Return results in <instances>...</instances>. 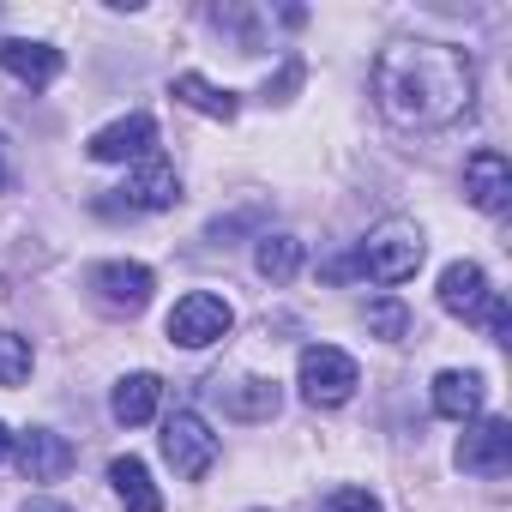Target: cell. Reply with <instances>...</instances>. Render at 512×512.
I'll return each mask as SVG.
<instances>
[{
	"label": "cell",
	"mask_w": 512,
	"mask_h": 512,
	"mask_svg": "<svg viewBox=\"0 0 512 512\" xmlns=\"http://www.w3.org/2000/svg\"><path fill=\"white\" fill-rule=\"evenodd\" d=\"M434 410H440L446 422H476V416H482V374L446 368V374L434 380Z\"/></svg>",
	"instance_id": "cell-16"
},
{
	"label": "cell",
	"mask_w": 512,
	"mask_h": 512,
	"mask_svg": "<svg viewBox=\"0 0 512 512\" xmlns=\"http://www.w3.org/2000/svg\"><path fill=\"white\" fill-rule=\"evenodd\" d=\"M320 512H380V500H374L368 488H350V482H344V488H332V494L320 500Z\"/></svg>",
	"instance_id": "cell-22"
},
{
	"label": "cell",
	"mask_w": 512,
	"mask_h": 512,
	"mask_svg": "<svg viewBox=\"0 0 512 512\" xmlns=\"http://www.w3.org/2000/svg\"><path fill=\"white\" fill-rule=\"evenodd\" d=\"M13 458H19L25 482H61V476L73 470V446H67L55 428H25V434L13 440Z\"/></svg>",
	"instance_id": "cell-11"
},
{
	"label": "cell",
	"mask_w": 512,
	"mask_h": 512,
	"mask_svg": "<svg viewBox=\"0 0 512 512\" xmlns=\"http://www.w3.org/2000/svg\"><path fill=\"white\" fill-rule=\"evenodd\" d=\"M0 67H7L19 85L43 91V85L61 73V49H49V43H25V37H7V43H0Z\"/></svg>",
	"instance_id": "cell-14"
},
{
	"label": "cell",
	"mask_w": 512,
	"mask_h": 512,
	"mask_svg": "<svg viewBox=\"0 0 512 512\" xmlns=\"http://www.w3.org/2000/svg\"><path fill=\"white\" fill-rule=\"evenodd\" d=\"M175 97H181L193 115H211V121H235V115H241V97L223 91V85H211V79H199V73H181V79H175Z\"/></svg>",
	"instance_id": "cell-19"
},
{
	"label": "cell",
	"mask_w": 512,
	"mask_h": 512,
	"mask_svg": "<svg viewBox=\"0 0 512 512\" xmlns=\"http://www.w3.org/2000/svg\"><path fill=\"white\" fill-rule=\"evenodd\" d=\"M482 320H488V338H494V344H506V332H512V314H506V302H500V296L488 302V314H482Z\"/></svg>",
	"instance_id": "cell-23"
},
{
	"label": "cell",
	"mask_w": 512,
	"mask_h": 512,
	"mask_svg": "<svg viewBox=\"0 0 512 512\" xmlns=\"http://www.w3.org/2000/svg\"><path fill=\"white\" fill-rule=\"evenodd\" d=\"M121 193H127V211H169L181 199V175H175V163H163L151 151V157H139V169L127 175Z\"/></svg>",
	"instance_id": "cell-12"
},
{
	"label": "cell",
	"mask_w": 512,
	"mask_h": 512,
	"mask_svg": "<svg viewBox=\"0 0 512 512\" xmlns=\"http://www.w3.org/2000/svg\"><path fill=\"white\" fill-rule=\"evenodd\" d=\"M488 302H494V290H488V272H482L476 260H452V266L440 272V308H446L452 320H482Z\"/></svg>",
	"instance_id": "cell-10"
},
{
	"label": "cell",
	"mask_w": 512,
	"mask_h": 512,
	"mask_svg": "<svg viewBox=\"0 0 512 512\" xmlns=\"http://www.w3.org/2000/svg\"><path fill=\"white\" fill-rule=\"evenodd\" d=\"M157 404H163V380H157V374H127V380H115L109 416H115L121 428H145V422L157 416Z\"/></svg>",
	"instance_id": "cell-15"
},
{
	"label": "cell",
	"mask_w": 512,
	"mask_h": 512,
	"mask_svg": "<svg viewBox=\"0 0 512 512\" xmlns=\"http://www.w3.org/2000/svg\"><path fill=\"white\" fill-rule=\"evenodd\" d=\"M229 326H235V308H229L223 296H211V290L181 296V302L169 308V320H163L169 344H181V350H205V344L229 338Z\"/></svg>",
	"instance_id": "cell-4"
},
{
	"label": "cell",
	"mask_w": 512,
	"mask_h": 512,
	"mask_svg": "<svg viewBox=\"0 0 512 512\" xmlns=\"http://www.w3.org/2000/svg\"><path fill=\"white\" fill-rule=\"evenodd\" d=\"M31 380V338L0 332V386H25Z\"/></svg>",
	"instance_id": "cell-21"
},
{
	"label": "cell",
	"mask_w": 512,
	"mask_h": 512,
	"mask_svg": "<svg viewBox=\"0 0 512 512\" xmlns=\"http://www.w3.org/2000/svg\"><path fill=\"white\" fill-rule=\"evenodd\" d=\"M422 253H428L422 229H416L410 217H386V223H374V229L362 235V247H356V272L374 278V284H410L416 266H422Z\"/></svg>",
	"instance_id": "cell-2"
},
{
	"label": "cell",
	"mask_w": 512,
	"mask_h": 512,
	"mask_svg": "<svg viewBox=\"0 0 512 512\" xmlns=\"http://www.w3.org/2000/svg\"><path fill=\"white\" fill-rule=\"evenodd\" d=\"M296 386H302V398H308L314 410H338V404L356 398L362 368H356V356H344L338 344H308L302 362H296Z\"/></svg>",
	"instance_id": "cell-3"
},
{
	"label": "cell",
	"mask_w": 512,
	"mask_h": 512,
	"mask_svg": "<svg viewBox=\"0 0 512 512\" xmlns=\"http://www.w3.org/2000/svg\"><path fill=\"white\" fill-rule=\"evenodd\" d=\"M464 199L476 211H488V217H500L512 205V163H506V151L482 145V151L464 157Z\"/></svg>",
	"instance_id": "cell-7"
},
{
	"label": "cell",
	"mask_w": 512,
	"mask_h": 512,
	"mask_svg": "<svg viewBox=\"0 0 512 512\" xmlns=\"http://www.w3.org/2000/svg\"><path fill=\"white\" fill-rule=\"evenodd\" d=\"M211 392H217L223 416H235V422H272L278 416V386L272 380H211Z\"/></svg>",
	"instance_id": "cell-13"
},
{
	"label": "cell",
	"mask_w": 512,
	"mask_h": 512,
	"mask_svg": "<svg viewBox=\"0 0 512 512\" xmlns=\"http://www.w3.org/2000/svg\"><path fill=\"white\" fill-rule=\"evenodd\" d=\"M253 272H260L266 284H290L302 272V241L284 235V229H266L260 241H253Z\"/></svg>",
	"instance_id": "cell-17"
},
{
	"label": "cell",
	"mask_w": 512,
	"mask_h": 512,
	"mask_svg": "<svg viewBox=\"0 0 512 512\" xmlns=\"http://www.w3.org/2000/svg\"><path fill=\"white\" fill-rule=\"evenodd\" d=\"M163 458H169V470H175V476L199 482V476L217 464V434L205 428V416L175 410V416L163 422Z\"/></svg>",
	"instance_id": "cell-6"
},
{
	"label": "cell",
	"mask_w": 512,
	"mask_h": 512,
	"mask_svg": "<svg viewBox=\"0 0 512 512\" xmlns=\"http://www.w3.org/2000/svg\"><path fill=\"white\" fill-rule=\"evenodd\" d=\"M85 284H91V296L109 314H145L151 308V290H157L151 266H139V260H103V266H91Z\"/></svg>",
	"instance_id": "cell-5"
},
{
	"label": "cell",
	"mask_w": 512,
	"mask_h": 512,
	"mask_svg": "<svg viewBox=\"0 0 512 512\" xmlns=\"http://www.w3.org/2000/svg\"><path fill=\"white\" fill-rule=\"evenodd\" d=\"M25 512H73V506H61V500H25Z\"/></svg>",
	"instance_id": "cell-24"
},
{
	"label": "cell",
	"mask_w": 512,
	"mask_h": 512,
	"mask_svg": "<svg viewBox=\"0 0 512 512\" xmlns=\"http://www.w3.org/2000/svg\"><path fill=\"white\" fill-rule=\"evenodd\" d=\"M458 470H470V476H506V470H512V422L488 416V422L464 428V440H458Z\"/></svg>",
	"instance_id": "cell-9"
},
{
	"label": "cell",
	"mask_w": 512,
	"mask_h": 512,
	"mask_svg": "<svg viewBox=\"0 0 512 512\" xmlns=\"http://www.w3.org/2000/svg\"><path fill=\"white\" fill-rule=\"evenodd\" d=\"M374 97L386 121L440 133L476 109V61L452 43H392L374 61Z\"/></svg>",
	"instance_id": "cell-1"
},
{
	"label": "cell",
	"mask_w": 512,
	"mask_h": 512,
	"mask_svg": "<svg viewBox=\"0 0 512 512\" xmlns=\"http://www.w3.org/2000/svg\"><path fill=\"white\" fill-rule=\"evenodd\" d=\"M13 181V163H7V139H0V187Z\"/></svg>",
	"instance_id": "cell-25"
},
{
	"label": "cell",
	"mask_w": 512,
	"mask_h": 512,
	"mask_svg": "<svg viewBox=\"0 0 512 512\" xmlns=\"http://www.w3.org/2000/svg\"><path fill=\"white\" fill-rule=\"evenodd\" d=\"M109 482H115V494H121V506H127V512H163V494H157L151 470H145L133 452L109 464Z\"/></svg>",
	"instance_id": "cell-18"
},
{
	"label": "cell",
	"mask_w": 512,
	"mask_h": 512,
	"mask_svg": "<svg viewBox=\"0 0 512 512\" xmlns=\"http://www.w3.org/2000/svg\"><path fill=\"white\" fill-rule=\"evenodd\" d=\"M368 332H374V338H386V344H398V338L410 332V308H404L398 296H380V302H368Z\"/></svg>",
	"instance_id": "cell-20"
},
{
	"label": "cell",
	"mask_w": 512,
	"mask_h": 512,
	"mask_svg": "<svg viewBox=\"0 0 512 512\" xmlns=\"http://www.w3.org/2000/svg\"><path fill=\"white\" fill-rule=\"evenodd\" d=\"M7 452H13V434H7V428H0V458H7Z\"/></svg>",
	"instance_id": "cell-26"
},
{
	"label": "cell",
	"mask_w": 512,
	"mask_h": 512,
	"mask_svg": "<svg viewBox=\"0 0 512 512\" xmlns=\"http://www.w3.org/2000/svg\"><path fill=\"white\" fill-rule=\"evenodd\" d=\"M85 151H91V163H139V157L157 151V121L151 115H121V121L97 127Z\"/></svg>",
	"instance_id": "cell-8"
}]
</instances>
